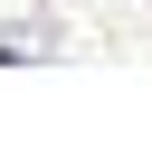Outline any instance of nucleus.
Returning <instances> with one entry per match:
<instances>
[{"instance_id": "1", "label": "nucleus", "mask_w": 152, "mask_h": 152, "mask_svg": "<svg viewBox=\"0 0 152 152\" xmlns=\"http://www.w3.org/2000/svg\"><path fill=\"white\" fill-rule=\"evenodd\" d=\"M38 48H48L38 28H0V57H38Z\"/></svg>"}]
</instances>
